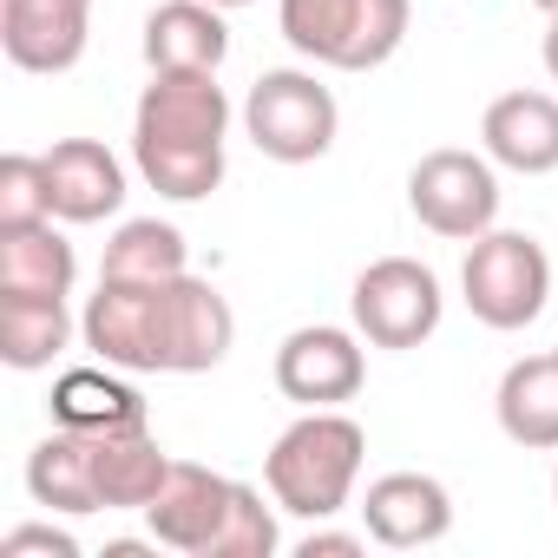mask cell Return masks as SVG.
I'll return each mask as SVG.
<instances>
[{"mask_svg":"<svg viewBox=\"0 0 558 558\" xmlns=\"http://www.w3.org/2000/svg\"><path fill=\"white\" fill-rule=\"evenodd\" d=\"M80 336L106 368L125 375H210L236 342V316L191 269L171 283L99 276V296H86Z\"/></svg>","mask_w":558,"mask_h":558,"instance_id":"1","label":"cell"},{"mask_svg":"<svg viewBox=\"0 0 558 558\" xmlns=\"http://www.w3.org/2000/svg\"><path fill=\"white\" fill-rule=\"evenodd\" d=\"M362 453H368V434L362 421L336 414V408H310L296 427L276 434L269 460H263V486L269 499L296 512V519H336L362 480Z\"/></svg>","mask_w":558,"mask_h":558,"instance_id":"2","label":"cell"},{"mask_svg":"<svg viewBox=\"0 0 558 558\" xmlns=\"http://www.w3.org/2000/svg\"><path fill=\"white\" fill-rule=\"evenodd\" d=\"M283 40L336 73H375L408 40V0H276Z\"/></svg>","mask_w":558,"mask_h":558,"instance_id":"3","label":"cell"},{"mask_svg":"<svg viewBox=\"0 0 558 558\" xmlns=\"http://www.w3.org/2000/svg\"><path fill=\"white\" fill-rule=\"evenodd\" d=\"M460 290H466L473 323L512 336V329L538 323V310L551 296V256L525 230H486V236H473V250L460 263Z\"/></svg>","mask_w":558,"mask_h":558,"instance_id":"4","label":"cell"},{"mask_svg":"<svg viewBox=\"0 0 558 558\" xmlns=\"http://www.w3.org/2000/svg\"><path fill=\"white\" fill-rule=\"evenodd\" d=\"M336 125H342L336 93L316 73H296V66L263 73L243 99V132L276 165H316L336 145Z\"/></svg>","mask_w":558,"mask_h":558,"instance_id":"5","label":"cell"},{"mask_svg":"<svg viewBox=\"0 0 558 558\" xmlns=\"http://www.w3.org/2000/svg\"><path fill=\"white\" fill-rule=\"evenodd\" d=\"M440 276L414 256H381L355 276V336H368L375 349H421L434 329H440Z\"/></svg>","mask_w":558,"mask_h":558,"instance_id":"6","label":"cell"},{"mask_svg":"<svg viewBox=\"0 0 558 558\" xmlns=\"http://www.w3.org/2000/svg\"><path fill=\"white\" fill-rule=\"evenodd\" d=\"M408 210H414L434 236H453V243L486 236L493 217H499V178H493V158L460 151V145L427 151V158L408 171Z\"/></svg>","mask_w":558,"mask_h":558,"instance_id":"7","label":"cell"},{"mask_svg":"<svg viewBox=\"0 0 558 558\" xmlns=\"http://www.w3.org/2000/svg\"><path fill=\"white\" fill-rule=\"evenodd\" d=\"M230 132V99L217 73H151L132 112V145H204L223 151Z\"/></svg>","mask_w":558,"mask_h":558,"instance_id":"8","label":"cell"},{"mask_svg":"<svg viewBox=\"0 0 558 558\" xmlns=\"http://www.w3.org/2000/svg\"><path fill=\"white\" fill-rule=\"evenodd\" d=\"M362 381H368V355L349 329L310 323V329L283 336V349H276V388L296 408H342L362 395Z\"/></svg>","mask_w":558,"mask_h":558,"instance_id":"9","label":"cell"},{"mask_svg":"<svg viewBox=\"0 0 558 558\" xmlns=\"http://www.w3.org/2000/svg\"><path fill=\"white\" fill-rule=\"evenodd\" d=\"M93 0H0V47L21 73H73L86 60Z\"/></svg>","mask_w":558,"mask_h":558,"instance_id":"10","label":"cell"},{"mask_svg":"<svg viewBox=\"0 0 558 558\" xmlns=\"http://www.w3.org/2000/svg\"><path fill=\"white\" fill-rule=\"evenodd\" d=\"M230 486H236V480H223V473H210V466H197V460H171L158 499L145 506L151 545L184 551V558H204L210 538H217V525H223V512H230Z\"/></svg>","mask_w":558,"mask_h":558,"instance_id":"11","label":"cell"},{"mask_svg":"<svg viewBox=\"0 0 558 558\" xmlns=\"http://www.w3.org/2000/svg\"><path fill=\"white\" fill-rule=\"evenodd\" d=\"M362 525L388 551H421L453 532V493L434 473H381L362 499Z\"/></svg>","mask_w":558,"mask_h":558,"instance_id":"12","label":"cell"},{"mask_svg":"<svg viewBox=\"0 0 558 558\" xmlns=\"http://www.w3.org/2000/svg\"><path fill=\"white\" fill-rule=\"evenodd\" d=\"M480 145L493 165L519 178L558 171V99L551 93H499L480 119Z\"/></svg>","mask_w":558,"mask_h":558,"instance_id":"13","label":"cell"},{"mask_svg":"<svg viewBox=\"0 0 558 558\" xmlns=\"http://www.w3.org/2000/svg\"><path fill=\"white\" fill-rule=\"evenodd\" d=\"M47 184L60 223H106L125 204V165L99 138H60L47 151Z\"/></svg>","mask_w":558,"mask_h":558,"instance_id":"14","label":"cell"},{"mask_svg":"<svg viewBox=\"0 0 558 558\" xmlns=\"http://www.w3.org/2000/svg\"><path fill=\"white\" fill-rule=\"evenodd\" d=\"M93 447V480H99V506L106 512H145L171 473V453L158 447L151 421L138 427H112V434H86Z\"/></svg>","mask_w":558,"mask_h":558,"instance_id":"15","label":"cell"},{"mask_svg":"<svg viewBox=\"0 0 558 558\" xmlns=\"http://www.w3.org/2000/svg\"><path fill=\"white\" fill-rule=\"evenodd\" d=\"M230 60V27L210 0H165L145 21V66L151 73H217Z\"/></svg>","mask_w":558,"mask_h":558,"instance_id":"16","label":"cell"},{"mask_svg":"<svg viewBox=\"0 0 558 558\" xmlns=\"http://www.w3.org/2000/svg\"><path fill=\"white\" fill-rule=\"evenodd\" d=\"M493 414H499V434H506L512 447L551 453V447H558V349L512 362V368L499 375Z\"/></svg>","mask_w":558,"mask_h":558,"instance_id":"17","label":"cell"},{"mask_svg":"<svg viewBox=\"0 0 558 558\" xmlns=\"http://www.w3.org/2000/svg\"><path fill=\"white\" fill-rule=\"evenodd\" d=\"M80 283V256L73 243L47 223H21V230H0V296H73Z\"/></svg>","mask_w":558,"mask_h":558,"instance_id":"18","label":"cell"},{"mask_svg":"<svg viewBox=\"0 0 558 558\" xmlns=\"http://www.w3.org/2000/svg\"><path fill=\"white\" fill-rule=\"evenodd\" d=\"M27 493H34V506L66 512V519L106 512V506H99V480H93V447H86V434L53 427V434L34 447V460H27Z\"/></svg>","mask_w":558,"mask_h":558,"instance_id":"19","label":"cell"},{"mask_svg":"<svg viewBox=\"0 0 558 558\" xmlns=\"http://www.w3.org/2000/svg\"><path fill=\"white\" fill-rule=\"evenodd\" d=\"M145 421V401L138 388L112 381L106 368H73L53 381V427H73V434H112V427H138Z\"/></svg>","mask_w":558,"mask_h":558,"instance_id":"20","label":"cell"},{"mask_svg":"<svg viewBox=\"0 0 558 558\" xmlns=\"http://www.w3.org/2000/svg\"><path fill=\"white\" fill-rule=\"evenodd\" d=\"M73 342V316L60 296H0V362L34 375Z\"/></svg>","mask_w":558,"mask_h":558,"instance_id":"21","label":"cell"},{"mask_svg":"<svg viewBox=\"0 0 558 558\" xmlns=\"http://www.w3.org/2000/svg\"><path fill=\"white\" fill-rule=\"evenodd\" d=\"M184 230L178 223H158V217H132L112 230L106 243V269L99 276H119V283H171L184 276Z\"/></svg>","mask_w":558,"mask_h":558,"instance_id":"22","label":"cell"},{"mask_svg":"<svg viewBox=\"0 0 558 558\" xmlns=\"http://www.w3.org/2000/svg\"><path fill=\"white\" fill-rule=\"evenodd\" d=\"M132 158H138V178L171 204H197L223 184V151H204V145H132Z\"/></svg>","mask_w":558,"mask_h":558,"instance_id":"23","label":"cell"},{"mask_svg":"<svg viewBox=\"0 0 558 558\" xmlns=\"http://www.w3.org/2000/svg\"><path fill=\"white\" fill-rule=\"evenodd\" d=\"M276 545H283V532H276V512L263 506V493L256 486H230V512H223V525H217V538H210V551L204 558H269Z\"/></svg>","mask_w":558,"mask_h":558,"instance_id":"24","label":"cell"},{"mask_svg":"<svg viewBox=\"0 0 558 558\" xmlns=\"http://www.w3.org/2000/svg\"><path fill=\"white\" fill-rule=\"evenodd\" d=\"M53 217V184H47V158L8 151L0 158V230L21 223H47Z\"/></svg>","mask_w":558,"mask_h":558,"instance_id":"25","label":"cell"},{"mask_svg":"<svg viewBox=\"0 0 558 558\" xmlns=\"http://www.w3.org/2000/svg\"><path fill=\"white\" fill-rule=\"evenodd\" d=\"M80 558V538L60 532V525H14L8 538H0V558Z\"/></svg>","mask_w":558,"mask_h":558,"instance_id":"26","label":"cell"},{"mask_svg":"<svg viewBox=\"0 0 558 558\" xmlns=\"http://www.w3.org/2000/svg\"><path fill=\"white\" fill-rule=\"evenodd\" d=\"M296 551H303V558H355L362 538H355V532H310Z\"/></svg>","mask_w":558,"mask_h":558,"instance_id":"27","label":"cell"},{"mask_svg":"<svg viewBox=\"0 0 558 558\" xmlns=\"http://www.w3.org/2000/svg\"><path fill=\"white\" fill-rule=\"evenodd\" d=\"M545 73H551V86H558V14H551V27H545Z\"/></svg>","mask_w":558,"mask_h":558,"instance_id":"28","label":"cell"},{"mask_svg":"<svg viewBox=\"0 0 558 558\" xmlns=\"http://www.w3.org/2000/svg\"><path fill=\"white\" fill-rule=\"evenodd\" d=\"M210 8H223V14H236V8H250V0H210Z\"/></svg>","mask_w":558,"mask_h":558,"instance_id":"29","label":"cell"},{"mask_svg":"<svg viewBox=\"0 0 558 558\" xmlns=\"http://www.w3.org/2000/svg\"><path fill=\"white\" fill-rule=\"evenodd\" d=\"M532 8H538V14H545V21H551V14H558V0H532Z\"/></svg>","mask_w":558,"mask_h":558,"instance_id":"30","label":"cell"},{"mask_svg":"<svg viewBox=\"0 0 558 558\" xmlns=\"http://www.w3.org/2000/svg\"><path fill=\"white\" fill-rule=\"evenodd\" d=\"M551 499H558V473H551Z\"/></svg>","mask_w":558,"mask_h":558,"instance_id":"31","label":"cell"}]
</instances>
